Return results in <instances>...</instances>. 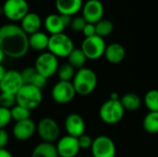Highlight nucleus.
<instances>
[{"mask_svg":"<svg viewBox=\"0 0 158 157\" xmlns=\"http://www.w3.org/2000/svg\"><path fill=\"white\" fill-rule=\"evenodd\" d=\"M10 113H11V118L15 122H19V121H22V120L31 118V110H29L23 106L18 105H16L15 106H13L10 109Z\"/></svg>","mask_w":158,"mask_h":157,"instance_id":"obj_29","label":"nucleus"},{"mask_svg":"<svg viewBox=\"0 0 158 157\" xmlns=\"http://www.w3.org/2000/svg\"><path fill=\"white\" fill-rule=\"evenodd\" d=\"M143 127L150 134L158 133V112H149L143 118Z\"/></svg>","mask_w":158,"mask_h":157,"instance_id":"obj_25","label":"nucleus"},{"mask_svg":"<svg viewBox=\"0 0 158 157\" xmlns=\"http://www.w3.org/2000/svg\"><path fill=\"white\" fill-rule=\"evenodd\" d=\"M9 141V135L5 129H0V149L6 148Z\"/></svg>","mask_w":158,"mask_h":157,"instance_id":"obj_36","label":"nucleus"},{"mask_svg":"<svg viewBox=\"0 0 158 157\" xmlns=\"http://www.w3.org/2000/svg\"><path fill=\"white\" fill-rule=\"evenodd\" d=\"M41 27H42V19L40 16L34 12H29L20 20V28L28 36L37 31H40Z\"/></svg>","mask_w":158,"mask_h":157,"instance_id":"obj_19","label":"nucleus"},{"mask_svg":"<svg viewBox=\"0 0 158 157\" xmlns=\"http://www.w3.org/2000/svg\"><path fill=\"white\" fill-rule=\"evenodd\" d=\"M93 139L87 135V134H83L81 135V137L78 138V142H79V145H80V148L81 149H83V150H86V149H91V146L93 144Z\"/></svg>","mask_w":158,"mask_h":157,"instance_id":"obj_34","label":"nucleus"},{"mask_svg":"<svg viewBox=\"0 0 158 157\" xmlns=\"http://www.w3.org/2000/svg\"><path fill=\"white\" fill-rule=\"evenodd\" d=\"M71 82L77 94L86 96L95 90L97 86V75L93 69L82 68L76 71Z\"/></svg>","mask_w":158,"mask_h":157,"instance_id":"obj_2","label":"nucleus"},{"mask_svg":"<svg viewBox=\"0 0 158 157\" xmlns=\"http://www.w3.org/2000/svg\"><path fill=\"white\" fill-rule=\"evenodd\" d=\"M82 18L87 23L96 24L103 19L104 16V5L100 0H88L83 4Z\"/></svg>","mask_w":158,"mask_h":157,"instance_id":"obj_14","label":"nucleus"},{"mask_svg":"<svg viewBox=\"0 0 158 157\" xmlns=\"http://www.w3.org/2000/svg\"><path fill=\"white\" fill-rule=\"evenodd\" d=\"M82 33L83 35L86 37H91V36H94L96 34L95 32V25L94 24H92V23H86L83 31H82Z\"/></svg>","mask_w":158,"mask_h":157,"instance_id":"obj_37","label":"nucleus"},{"mask_svg":"<svg viewBox=\"0 0 158 157\" xmlns=\"http://www.w3.org/2000/svg\"><path fill=\"white\" fill-rule=\"evenodd\" d=\"M46 83H47V79H45L44 77H43L39 73H37L35 75V77L33 78V80H32L31 84L35 86V87H37V88H39L40 90H43L46 86Z\"/></svg>","mask_w":158,"mask_h":157,"instance_id":"obj_35","label":"nucleus"},{"mask_svg":"<svg viewBox=\"0 0 158 157\" xmlns=\"http://www.w3.org/2000/svg\"><path fill=\"white\" fill-rule=\"evenodd\" d=\"M65 130L68 135L79 138L85 132V122L83 118L76 113L69 114L65 118L64 122Z\"/></svg>","mask_w":158,"mask_h":157,"instance_id":"obj_16","label":"nucleus"},{"mask_svg":"<svg viewBox=\"0 0 158 157\" xmlns=\"http://www.w3.org/2000/svg\"><path fill=\"white\" fill-rule=\"evenodd\" d=\"M94 25H95L96 35H98L102 38L110 35L114 30V25H113L112 21H110L109 19H102L100 21H98Z\"/></svg>","mask_w":158,"mask_h":157,"instance_id":"obj_26","label":"nucleus"},{"mask_svg":"<svg viewBox=\"0 0 158 157\" xmlns=\"http://www.w3.org/2000/svg\"><path fill=\"white\" fill-rule=\"evenodd\" d=\"M5 54L3 53V51L1 50V48H0V64H2V62L4 61V58H5Z\"/></svg>","mask_w":158,"mask_h":157,"instance_id":"obj_41","label":"nucleus"},{"mask_svg":"<svg viewBox=\"0 0 158 157\" xmlns=\"http://www.w3.org/2000/svg\"><path fill=\"white\" fill-rule=\"evenodd\" d=\"M76 92L71 81H58L52 88V99L59 105H66L70 103L76 96Z\"/></svg>","mask_w":158,"mask_h":157,"instance_id":"obj_11","label":"nucleus"},{"mask_svg":"<svg viewBox=\"0 0 158 157\" xmlns=\"http://www.w3.org/2000/svg\"><path fill=\"white\" fill-rule=\"evenodd\" d=\"M71 17L61 14H50L44 19V28L51 35L62 33L70 25Z\"/></svg>","mask_w":158,"mask_h":157,"instance_id":"obj_15","label":"nucleus"},{"mask_svg":"<svg viewBox=\"0 0 158 157\" xmlns=\"http://www.w3.org/2000/svg\"><path fill=\"white\" fill-rule=\"evenodd\" d=\"M86 21L82 17H75L74 19H71V22L69 27L71 28L72 31H76V32H82L85 25H86Z\"/></svg>","mask_w":158,"mask_h":157,"instance_id":"obj_33","label":"nucleus"},{"mask_svg":"<svg viewBox=\"0 0 158 157\" xmlns=\"http://www.w3.org/2000/svg\"><path fill=\"white\" fill-rule=\"evenodd\" d=\"M69 64L71 65L75 69H80L84 68L86 63V56L81 48H74L68 56Z\"/></svg>","mask_w":158,"mask_h":157,"instance_id":"obj_24","label":"nucleus"},{"mask_svg":"<svg viewBox=\"0 0 158 157\" xmlns=\"http://www.w3.org/2000/svg\"><path fill=\"white\" fill-rule=\"evenodd\" d=\"M106 48V44L104 38L96 34L91 37H86L83 40L81 47L86 58L90 60H96L101 58L105 55Z\"/></svg>","mask_w":158,"mask_h":157,"instance_id":"obj_8","label":"nucleus"},{"mask_svg":"<svg viewBox=\"0 0 158 157\" xmlns=\"http://www.w3.org/2000/svg\"><path fill=\"white\" fill-rule=\"evenodd\" d=\"M56 149L59 157H76L81 150L78 138L68 134L57 140Z\"/></svg>","mask_w":158,"mask_h":157,"instance_id":"obj_13","label":"nucleus"},{"mask_svg":"<svg viewBox=\"0 0 158 157\" xmlns=\"http://www.w3.org/2000/svg\"><path fill=\"white\" fill-rule=\"evenodd\" d=\"M36 132V125L31 119H26L22 121L16 122L13 129L12 134L18 141L25 142L30 140Z\"/></svg>","mask_w":158,"mask_h":157,"instance_id":"obj_17","label":"nucleus"},{"mask_svg":"<svg viewBox=\"0 0 158 157\" xmlns=\"http://www.w3.org/2000/svg\"><path fill=\"white\" fill-rule=\"evenodd\" d=\"M20 73H21V77L24 81V84H31L33 78L37 74V71L35 70L34 67H26Z\"/></svg>","mask_w":158,"mask_h":157,"instance_id":"obj_31","label":"nucleus"},{"mask_svg":"<svg viewBox=\"0 0 158 157\" xmlns=\"http://www.w3.org/2000/svg\"><path fill=\"white\" fill-rule=\"evenodd\" d=\"M24 85L21 73L15 69H10L6 72L0 81L1 93H8L16 94L19 90Z\"/></svg>","mask_w":158,"mask_h":157,"instance_id":"obj_12","label":"nucleus"},{"mask_svg":"<svg viewBox=\"0 0 158 157\" xmlns=\"http://www.w3.org/2000/svg\"><path fill=\"white\" fill-rule=\"evenodd\" d=\"M0 48L6 56L19 59L25 56L30 49L29 36L20 26L7 23L0 27Z\"/></svg>","mask_w":158,"mask_h":157,"instance_id":"obj_1","label":"nucleus"},{"mask_svg":"<svg viewBox=\"0 0 158 157\" xmlns=\"http://www.w3.org/2000/svg\"><path fill=\"white\" fill-rule=\"evenodd\" d=\"M47 49L48 52L53 54L57 58H64L68 57L74 49V43L71 38L64 32L53 34L49 36Z\"/></svg>","mask_w":158,"mask_h":157,"instance_id":"obj_5","label":"nucleus"},{"mask_svg":"<svg viewBox=\"0 0 158 157\" xmlns=\"http://www.w3.org/2000/svg\"><path fill=\"white\" fill-rule=\"evenodd\" d=\"M75 73H76L75 68L69 63H65V64H62L61 66H59L56 75H57L59 81H70L73 79Z\"/></svg>","mask_w":158,"mask_h":157,"instance_id":"obj_28","label":"nucleus"},{"mask_svg":"<svg viewBox=\"0 0 158 157\" xmlns=\"http://www.w3.org/2000/svg\"><path fill=\"white\" fill-rule=\"evenodd\" d=\"M82 0H56V8L58 14L72 17L82 8Z\"/></svg>","mask_w":158,"mask_h":157,"instance_id":"obj_18","label":"nucleus"},{"mask_svg":"<svg viewBox=\"0 0 158 157\" xmlns=\"http://www.w3.org/2000/svg\"><path fill=\"white\" fill-rule=\"evenodd\" d=\"M33 67L37 73L48 80L57 72L59 68L58 58L50 52H44L36 57Z\"/></svg>","mask_w":158,"mask_h":157,"instance_id":"obj_6","label":"nucleus"},{"mask_svg":"<svg viewBox=\"0 0 158 157\" xmlns=\"http://www.w3.org/2000/svg\"><path fill=\"white\" fill-rule=\"evenodd\" d=\"M144 104L149 112H158V90L153 89L146 93Z\"/></svg>","mask_w":158,"mask_h":157,"instance_id":"obj_27","label":"nucleus"},{"mask_svg":"<svg viewBox=\"0 0 158 157\" xmlns=\"http://www.w3.org/2000/svg\"><path fill=\"white\" fill-rule=\"evenodd\" d=\"M119 96H118V93H111L110 94V99H112V100H119V98H118Z\"/></svg>","mask_w":158,"mask_h":157,"instance_id":"obj_40","label":"nucleus"},{"mask_svg":"<svg viewBox=\"0 0 158 157\" xmlns=\"http://www.w3.org/2000/svg\"><path fill=\"white\" fill-rule=\"evenodd\" d=\"M125 115V109L120 100L109 99L106 101L99 109L100 119L108 125H114L120 122Z\"/></svg>","mask_w":158,"mask_h":157,"instance_id":"obj_4","label":"nucleus"},{"mask_svg":"<svg viewBox=\"0 0 158 157\" xmlns=\"http://www.w3.org/2000/svg\"><path fill=\"white\" fill-rule=\"evenodd\" d=\"M120 103L122 106L124 107L125 111H136L138 110L141 105H142V100L139 95L133 93H129L124 94L120 99Z\"/></svg>","mask_w":158,"mask_h":157,"instance_id":"obj_23","label":"nucleus"},{"mask_svg":"<svg viewBox=\"0 0 158 157\" xmlns=\"http://www.w3.org/2000/svg\"><path fill=\"white\" fill-rule=\"evenodd\" d=\"M91 152L93 157H116L117 148L111 138L100 135L94 139Z\"/></svg>","mask_w":158,"mask_h":157,"instance_id":"obj_10","label":"nucleus"},{"mask_svg":"<svg viewBox=\"0 0 158 157\" xmlns=\"http://www.w3.org/2000/svg\"><path fill=\"white\" fill-rule=\"evenodd\" d=\"M10 109L0 106V129H5L11 122Z\"/></svg>","mask_w":158,"mask_h":157,"instance_id":"obj_32","label":"nucleus"},{"mask_svg":"<svg viewBox=\"0 0 158 157\" xmlns=\"http://www.w3.org/2000/svg\"><path fill=\"white\" fill-rule=\"evenodd\" d=\"M6 70L5 69L4 66H3L2 64H0V81H1V80L3 79L4 75L6 74Z\"/></svg>","mask_w":158,"mask_h":157,"instance_id":"obj_39","label":"nucleus"},{"mask_svg":"<svg viewBox=\"0 0 158 157\" xmlns=\"http://www.w3.org/2000/svg\"><path fill=\"white\" fill-rule=\"evenodd\" d=\"M104 56L109 63L118 64L124 60L126 56V50L122 44L118 43H113L106 45Z\"/></svg>","mask_w":158,"mask_h":157,"instance_id":"obj_20","label":"nucleus"},{"mask_svg":"<svg viewBox=\"0 0 158 157\" xmlns=\"http://www.w3.org/2000/svg\"><path fill=\"white\" fill-rule=\"evenodd\" d=\"M0 157H13V155L9 151L4 148V149H0Z\"/></svg>","mask_w":158,"mask_h":157,"instance_id":"obj_38","label":"nucleus"},{"mask_svg":"<svg viewBox=\"0 0 158 157\" xmlns=\"http://www.w3.org/2000/svg\"><path fill=\"white\" fill-rule=\"evenodd\" d=\"M49 42V36L43 31H37L31 35H29V46L34 51L42 52L47 49Z\"/></svg>","mask_w":158,"mask_h":157,"instance_id":"obj_21","label":"nucleus"},{"mask_svg":"<svg viewBox=\"0 0 158 157\" xmlns=\"http://www.w3.org/2000/svg\"><path fill=\"white\" fill-rule=\"evenodd\" d=\"M2 11L10 21H20L30 12L29 4L26 0H6Z\"/></svg>","mask_w":158,"mask_h":157,"instance_id":"obj_9","label":"nucleus"},{"mask_svg":"<svg viewBox=\"0 0 158 157\" xmlns=\"http://www.w3.org/2000/svg\"><path fill=\"white\" fill-rule=\"evenodd\" d=\"M36 131L40 139L44 143H56L60 135L59 126L57 122L52 118H42L36 126Z\"/></svg>","mask_w":158,"mask_h":157,"instance_id":"obj_7","label":"nucleus"},{"mask_svg":"<svg viewBox=\"0 0 158 157\" xmlns=\"http://www.w3.org/2000/svg\"><path fill=\"white\" fill-rule=\"evenodd\" d=\"M31 157H59L54 143H40L32 150Z\"/></svg>","mask_w":158,"mask_h":157,"instance_id":"obj_22","label":"nucleus"},{"mask_svg":"<svg viewBox=\"0 0 158 157\" xmlns=\"http://www.w3.org/2000/svg\"><path fill=\"white\" fill-rule=\"evenodd\" d=\"M43 92L31 84H24L16 93V103L29 110L36 109L43 102Z\"/></svg>","mask_w":158,"mask_h":157,"instance_id":"obj_3","label":"nucleus"},{"mask_svg":"<svg viewBox=\"0 0 158 157\" xmlns=\"http://www.w3.org/2000/svg\"><path fill=\"white\" fill-rule=\"evenodd\" d=\"M16 105H17L16 94L8 93H0V106L7 108V109H11Z\"/></svg>","mask_w":158,"mask_h":157,"instance_id":"obj_30","label":"nucleus"}]
</instances>
